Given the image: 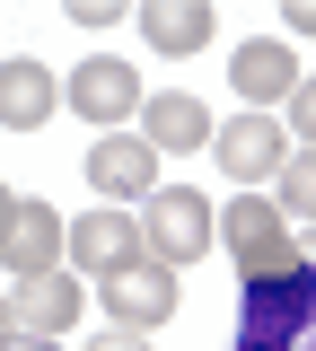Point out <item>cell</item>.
Returning <instances> with one entry per match:
<instances>
[{
  "instance_id": "obj_10",
  "label": "cell",
  "mask_w": 316,
  "mask_h": 351,
  "mask_svg": "<svg viewBox=\"0 0 316 351\" xmlns=\"http://www.w3.org/2000/svg\"><path fill=\"white\" fill-rule=\"evenodd\" d=\"M228 80H237V97L264 114L272 97H290V88H299V53H290L281 36H255V44H237V53H228Z\"/></svg>"
},
{
  "instance_id": "obj_12",
  "label": "cell",
  "mask_w": 316,
  "mask_h": 351,
  "mask_svg": "<svg viewBox=\"0 0 316 351\" xmlns=\"http://www.w3.org/2000/svg\"><path fill=\"white\" fill-rule=\"evenodd\" d=\"M141 141H149V149H211V106L184 97V88L141 97Z\"/></svg>"
},
{
  "instance_id": "obj_15",
  "label": "cell",
  "mask_w": 316,
  "mask_h": 351,
  "mask_svg": "<svg viewBox=\"0 0 316 351\" xmlns=\"http://www.w3.org/2000/svg\"><path fill=\"white\" fill-rule=\"evenodd\" d=\"M272 184H281V193H272V211H281V219L299 211V219H308V228H316V149H290V158H281V176H272Z\"/></svg>"
},
{
  "instance_id": "obj_5",
  "label": "cell",
  "mask_w": 316,
  "mask_h": 351,
  "mask_svg": "<svg viewBox=\"0 0 316 351\" xmlns=\"http://www.w3.org/2000/svg\"><path fill=\"white\" fill-rule=\"evenodd\" d=\"M62 255H71L80 281H114L123 263H141V219H132V211H80Z\"/></svg>"
},
{
  "instance_id": "obj_16",
  "label": "cell",
  "mask_w": 316,
  "mask_h": 351,
  "mask_svg": "<svg viewBox=\"0 0 316 351\" xmlns=\"http://www.w3.org/2000/svg\"><path fill=\"white\" fill-rule=\"evenodd\" d=\"M290 141H299V149H316V80L290 88Z\"/></svg>"
},
{
  "instance_id": "obj_4",
  "label": "cell",
  "mask_w": 316,
  "mask_h": 351,
  "mask_svg": "<svg viewBox=\"0 0 316 351\" xmlns=\"http://www.w3.org/2000/svg\"><path fill=\"white\" fill-rule=\"evenodd\" d=\"M62 106H71L80 123H97V132H123L141 114V71L114 62V53H97V62H80V71L62 80Z\"/></svg>"
},
{
  "instance_id": "obj_3",
  "label": "cell",
  "mask_w": 316,
  "mask_h": 351,
  "mask_svg": "<svg viewBox=\"0 0 316 351\" xmlns=\"http://www.w3.org/2000/svg\"><path fill=\"white\" fill-rule=\"evenodd\" d=\"M299 325H308V272L246 281V334H237V351H299Z\"/></svg>"
},
{
  "instance_id": "obj_22",
  "label": "cell",
  "mask_w": 316,
  "mask_h": 351,
  "mask_svg": "<svg viewBox=\"0 0 316 351\" xmlns=\"http://www.w3.org/2000/svg\"><path fill=\"white\" fill-rule=\"evenodd\" d=\"M9 211H18V193H9V184H0V228H9Z\"/></svg>"
},
{
  "instance_id": "obj_20",
  "label": "cell",
  "mask_w": 316,
  "mask_h": 351,
  "mask_svg": "<svg viewBox=\"0 0 316 351\" xmlns=\"http://www.w3.org/2000/svg\"><path fill=\"white\" fill-rule=\"evenodd\" d=\"M18 343V299H0V351Z\"/></svg>"
},
{
  "instance_id": "obj_11",
  "label": "cell",
  "mask_w": 316,
  "mask_h": 351,
  "mask_svg": "<svg viewBox=\"0 0 316 351\" xmlns=\"http://www.w3.org/2000/svg\"><path fill=\"white\" fill-rule=\"evenodd\" d=\"M53 106H62V80H53L45 62L9 53V62H0V123H9V132H36V123H53Z\"/></svg>"
},
{
  "instance_id": "obj_2",
  "label": "cell",
  "mask_w": 316,
  "mask_h": 351,
  "mask_svg": "<svg viewBox=\"0 0 316 351\" xmlns=\"http://www.w3.org/2000/svg\"><path fill=\"white\" fill-rule=\"evenodd\" d=\"M228 255H237V272H246V281H264V272H308L299 228L272 211L264 193H237V202H228Z\"/></svg>"
},
{
  "instance_id": "obj_13",
  "label": "cell",
  "mask_w": 316,
  "mask_h": 351,
  "mask_svg": "<svg viewBox=\"0 0 316 351\" xmlns=\"http://www.w3.org/2000/svg\"><path fill=\"white\" fill-rule=\"evenodd\" d=\"M80 307H88V290L71 272H36V281H18V334H71Z\"/></svg>"
},
{
  "instance_id": "obj_17",
  "label": "cell",
  "mask_w": 316,
  "mask_h": 351,
  "mask_svg": "<svg viewBox=\"0 0 316 351\" xmlns=\"http://www.w3.org/2000/svg\"><path fill=\"white\" fill-rule=\"evenodd\" d=\"M62 9H71L80 27H114V18H123V0H62Z\"/></svg>"
},
{
  "instance_id": "obj_18",
  "label": "cell",
  "mask_w": 316,
  "mask_h": 351,
  "mask_svg": "<svg viewBox=\"0 0 316 351\" xmlns=\"http://www.w3.org/2000/svg\"><path fill=\"white\" fill-rule=\"evenodd\" d=\"M281 18H290V36H316V0H281Z\"/></svg>"
},
{
  "instance_id": "obj_7",
  "label": "cell",
  "mask_w": 316,
  "mask_h": 351,
  "mask_svg": "<svg viewBox=\"0 0 316 351\" xmlns=\"http://www.w3.org/2000/svg\"><path fill=\"white\" fill-rule=\"evenodd\" d=\"M88 184L114 193V202H149L158 193V149L141 132H106V141H88Z\"/></svg>"
},
{
  "instance_id": "obj_8",
  "label": "cell",
  "mask_w": 316,
  "mask_h": 351,
  "mask_svg": "<svg viewBox=\"0 0 316 351\" xmlns=\"http://www.w3.org/2000/svg\"><path fill=\"white\" fill-rule=\"evenodd\" d=\"M211 149H220V167L237 176V184H264V176H281V158H290V132L246 106V114H228V132H211Z\"/></svg>"
},
{
  "instance_id": "obj_1",
  "label": "cell",
  "mask_w": 316,
  "mask_h": 351,
  "mask_svg": "<svg viewBox=\"0 0 316 351\" xmlns=\"http://www.w3.org/2000/svg\"><path fill=\"white\" fill-rule=\"evenodd\" d=\"M211 237H220V219H211V202H202L193 184H158V193L141 202V255L167 263V272L202 263V255H211Z\"/></svg>"
},
{
  "instance_id": "obj_23",
  "label": "cell",
  "mask_w": 316,
  "mask_h": 351,
  "mask_svg": "<svg viewBox=\"0 0 316 351\" xmlns=\"http://www.w3.org/2000/svg\"><path fill=\"white\" fill-rule=\"evenodd\" d=\"M299 255H308V272H316V228H308V237H299Z\"/></svg>"
},
{
  "instance_id": "obj_6",
  "label": "cell",
  "mask_w": 316,
  "mask_h": 351,
  "mask_svg": "<svg viewBox=\"0 0 316 351\" xmlns=\"http://www.w3.org/2000/svg\"><path fill=\"white\" fill-rule=\"evenodd\" d=\"M62 246H71V228L53 202H18L9 228H0V272L9 281H36V272H62Z\"/></svg>"
},
{
  "instance_id": "obj_21",
  "label": "cell",
  "mask_w": 316,
  "mask_h": 351,
  "mask_svg": "<svg viewBox=\"0 0 316 351\" xmlns=\"http://www.w3.org/2000/svg\"><path fill=\"white\" fill-rule=\"evenodd\" d=\"M9 351H53V334H18V343H9Z\"/></svg>"
},
{
  "instance_id": "obj_14",
  "label": "cell",
  "mask_w": 316,
  "mask_h": 351,
  "mask_svg": "<svg viewBox=\"0 0 316 351\" xmlns=\"http://www.w3.org/2000/svg\"><path fill=\"white\" fill-rule=\"evenodd\" d=\"M141 36L158 44V53H202L211 44V0H141Z\"/></svg>"
},
{
  "instance_id": "obj_9",
  "label": "cell",
  "mask_w": 316,
  "mask_h": 351,
  "mask_svg": "<svg viewBox=\"0 0 316 351\" xmlns=\"http://www.w3.org/2000/svg\"><path fill=\"white\" fill-rule=\"evenodd\" d=\"M97 290H106V307H114V325H132V334H149V325H167V316H176V272H167V263H123V272H114V281H97Z\"/></svg>"
},
{
  "instance_id": "obj_19",
  "label": "cell",
  "mask_w": 316,
  "mask_h": 351,
  "mask_svg": "<svg viewBox=\"0 0 316 351\" xmlns=\"http://www.w3.org/2000/svg\"><path fill=\"white\" fill-rule=\"evenodd\" d=\"M88 351H149V343H141L132 325H114V334H97V343H88Z\"/></svg>"
}]
</instances>
